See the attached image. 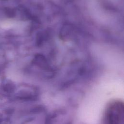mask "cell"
I'll use <instances>...</instances> for the list:
<instances>
[{
	"label": "cell",
	"instance_id": "cell-1",
	"mask_svg": "<svg viewBox=\"0 0 124 124\" xmlns=\"http://www.w3.org/2000/svg\"><path fill=\"white\" fill-rule=\"evenodd\" d=\"M124 105L120 101L108 104L104 115V124H124Z\"/></svg>",
	"mask_w": 124,
	"mask_h": 124
}]
</instances>
